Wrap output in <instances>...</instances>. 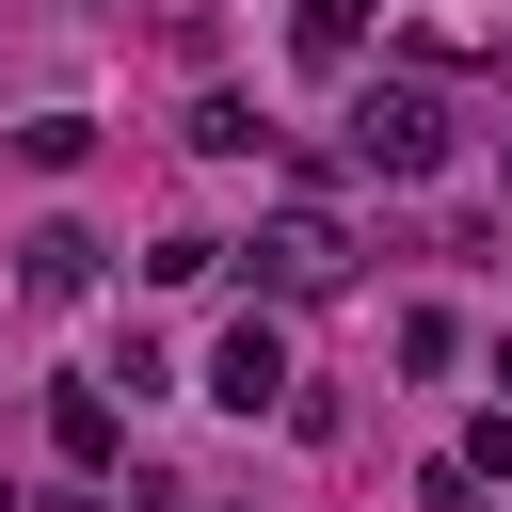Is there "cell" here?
I'll use <instances>...</instances> for the list:
<instances>
[{"label":"cell","mask_w":512,"mask_h":512,"mask_svg":"<svg viewBox=\"0 0 512 512\" xmlns=\"http://www.w3.org/2000/svg\"><path fill=\"white\" fill-rule=\"evenodd\" d=\"M352 160H368V176H432V160H448V96H432V80H368V96H352Z\"/></svg>","instance_id":"1"},{"label":"cell","mask_w":512,"mask_h":512,"mask_svg":"<svg viewBox=\"0 0 512 512\" xmlns=\"http://www.w3.org/2000/svg\"><path fill=\"white\" fill-rule=\"evenodd\" d=\"M256 272H272V288H288V304H320V288H336V272H352V224H336V208H320V192H288V208H272V224H256Z\"/></svg>","instance_id":"2"},{"label":"cell","mask_w":512,"mask_h":512,"mask_svg":"<svg viewBox=\"0 0 512 512\" xmlns=\"http://www.w3.org/2000/svg\"><path fill=\"white\" fill-rule=\"evenodd\" d=\"M208 400H224V416H288V336H272V320H240V336L208 352Z\"/></svg>","instance_id":"3"},{"label":"cell","mask_w":512,"mask_h":512,"mask_svg":"<svg viewBox=\"0 0 512 512\" xmlns=\"http://www.w3.org/2000/svg\"><path fill=\"white\" fill-rule=\"evenodd\" d=\"M16 288H32V304H80V288H96V240H80V224H32V240H16Z\"/></svg>","instance_id":"4"},{"label":"cell","mask_w":512,"mask_h":512,"mask_svg":"<svg viewBox=\"0 0 512 512\" xmlns=\"http://www.w3.org/2000/svg\"><path fill=\"white\" fill-rule=\"evenodd\" d=\"M112 432H128V416H112V400H96V384H64V400H48V448H64V464H80V480H96V464H112Z\"/></svg>","instance_id":"5"},{"label":"cell","mask_w":512,"mask_h":512,"mask_svg":"<svg viewBox=\"0 0 512 512\" xmlns=\"http://www.w3.org/2000/svg\"><path fill=\"white\" fill-rule=\"evenodd\" d=\"M288 32H304V64H352L368 48V0H288Z\"/></svg>","instance_id":"6"},{"label":"cell","mask_w":512,"mask_h":512,"mask_svg":"<svg viewBox=\"0 0 512 512\" xmlns=\"http://www.w3.org/2000/svg\"><path fill=\"white\" fill-rule=\"evenodd\" d=\"M16 512H96V496H16Z\"/></svg>","instance_id":"7"},{"label":"cell","mask_w":512,"mask_h":512,"mask_svg":"<svg viewBox=\"0 0 512 512\" xmlns=\"http://www.w3.org/2000/svg\"><path fill=\"white\" fill-rule=\"evenodd\" d=\"M496 192H512V144H496Z\"/></svg>","instance_id":"8"},{"label":"cell","mask_w":512,"mask_h":512,"mask_svg":"<svg viewBox=\"0 0 512 512\" xmlns=\"http://www.w3.org/2000/svg\"><path fill=\"white\" fill-rule=\"evenodd\" d=\"M496 384H512V336H496Z\"/></svg>","instance_id":"9"}]
</instances>
